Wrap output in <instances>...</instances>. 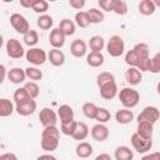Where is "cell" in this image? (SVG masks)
I'll use <instances>...</instances> for the list:
<instances>
[{
  "label": "cell",
  "mask_w": 160,
  "mask_h": 160,
  "mask_svg": "<svg viewBox=\"0 0 160 160\" xmlns=\"http://www.w3.org/2000/svg\"><path fill=\"white\" fill-rule=\"evenodd\" d=\"M125 80L130 85H138L142 80V74L138 68L129 66L128 70L125 71Z\"/></svg>",
  "instance_id": "16"
},
{
  "label": "cell",
  "mask_w": 160,
  "mask_h": 160,
  "mask_svg": "<svg viewBox=\"0 0 160 160\" xmlns=\"http://www.w3.org/2000/svg\"><path fill=\"white\" fill-rule=\"evenodd\" d=\"M151 72L152 74H159L160 72V51L156 52L151 58Z\"/></svg>",
  "instance_id": "43"
},
{
  "label": "cell",
  "mask_w": 160,
  "mask_h": 160,
  "mask_svg": "<svg viewBox=\"0 0 160 160\" xmlns=\"http://www.w3.org/2000/svg\"><path fill=\"white\" fill-rule=\"evenodd\" d=\"M25 58L30 64L39 66V65H42L48 60V54L41 48H30L29 50H26Z\"/></svg>",
  "instance_id": "6"
},
{
  "label": "cell",
  "mask_w": 160,
  "mask_h": 160,
  "mask_svg": "<svg viewBox=\"0 0 160 160\" xmlns=\"http://www.w3.org/2000/svg\"><path fill=\"white\" fill-rule=\"evenodd\" d=\"M5 49H6V54L11 58V59H20L22 58L26 52L21 45V42L18 40V39H9L6 41V45H5Z\"/></svg>",
  "instance_id": "8"
},
{
  "label": "cell",
  "mask_w": 160,
  "mask_h": 160,
  "mask_svg": "<svg viewBox=\"0 0 160 160\" xmlns=\"http://www.w3.org/2000/svg\"><path fill=\"white\" fill-rule=\"evenodd\" d=\"M152 131H154V128H152V124L151 122H148V121H140L138 122V128H136V132L145 138V139H152Z\"/></svg>",
  "instance_id": "23"
},
{
  "label": "cell",
  "mask_w": 160,
  "mask_h": 160,
  "mask_svg": "<svg viewBox=\"0 0 160 160\" xmlns=\"http://www.w3.org/2000/svg\"><path fill=\"white\" fill-rule=\"evenodd\" d=\"M25 72H26V78H29L30 80L32 81H39L42 79V71L35 66H29L25 69Z\"/></svg>",
  "instance_id": "36"
},
{
  "label": "cell",
  "mask_w": 160,
  "mask_h": 160,
  "mask_svg": "<svg viewBox=\"0 0 160 160\" xmlns=\"http://www.w3.org/2000/svg\"><path fill=\"white\" fill-rule=\"evenodd\" d=\"M146 58H149V46L145 42H139L125 54V62L129 66L136 68L139 62Z\"/></svg>",
  "instance_id": "2"
},
{
  "label": "cell",
  "mask_w": 160,
  "mask_h": 160,
  "mask_svg": "<svg viewBox=\"0 0 160 160\" xmlns=\"http://www.w3.org/2000/svg\"><path fill=\"white\" fill-rule=\"evenodd\" d=\"M14 111H15V106L9 99H6V98L0 99V116L1 118L10 116Z\"/></svg>",
  "instance_id": "28"
},
{
  "label": "cell",
  "mask_w": 160,
  "mask_h": 160,
  "mask_svg": "<svg viewBox=\"0 0 160 160\" xmlns=\"http://www.w3.org/2000/svg\"><path fill=\"white\" fill-rule=\"evenodd\" d=\"M39 120H40V124L44 128L56 126L58 115H56V112L52 109H50V108H42L40 110V112H39Z\"/></svg>",
  "instance_id": "9"
},
{
  "label": "cell",
  "mask_w": 160,
  "mask_h": 160,
  "mask_svg": "<svg viewBox=\"0 0 160 160\" xmlns=\"http://www.w3.org/2000/svg\"><path fill=\"white\" fill-rule=\"evenodd\" d=\"M136 68H138L141 72H144V71H151V58L149 56V58L141 60Z\"/></svg>",
  "instance_id": "44"
},
{
  "label": "cell",
  "mask_w": 160,
  "mask_h": 160,
  "mask_svg": "<svg viewBox=\"0 0 160 160\" xmlns=\"http://www.w3.org/2000/svg\"><path fill=\"white\" fill-rule=\"evenodd\" d=\"M69 5H70L72 9L81 10V9L85 6V0H69Z\"/></svg>",
  "instance_id": "46"
},
{
  "label": "cell",
  "mask_w": 160,
  "mask_h": 160,
  "mask_svg": "<svg viewBox=\"0 0 160 160\" xmlns=\"http://www.w3.org/2000/svg\"><path fill=\"white\" fill-rule=\"evenodd\" d=\"M140 160H160V151H156V152H151V154L144 155Z\"/></svg>",
  "instance_id": "47"
},
{
  "label": "cell",
  "mask_w": 160,
  "mask_h": 160,
  "mask_svg": "<svg viewBox=\"0 0 160 160\" xmlns=\"http://www.w3.org/2000/svg\"><path fill=\"white\" fill-rule=\"evenodd\" d=\"M156 91H158V94L160 95V81H159L158 85H156Z\"/></svg>",
  "instance_id": "53"
},
{
  "label": "cell",
  "mask_w": 160,
  "mask_h": 160,
  "mask_svg": "<svg viewBox=\"0 0 160 160\" xmlns=\"http://www.w3.org/2000/svg\"><path fill=\"white\" fill-rule=\"evenodd\" d=\"M0 160H18V156L14 152H4L0 155Z\"/></svg>",
  "instance_id": "48"
},
{
  "label": "cell",
  "mask_w": 160,
  "mask_h": 160,
  "mask_svg": "<svg viewBox=\"0 0 160 160\" xmlns=\"http://www.w3.org/2000/svg\"><path fill=\"white\" fill-rule=\"evenodd\" d=\"M12 99H14V102L15 105H20L22 102H26L28 100H30L31 98L29 96L28 91L25 90V88H19L14 91V95H12Z\"/></svg>",
  "instance_id": "30"
},
{
  "label": "cell",
  "mask_w": 160,
  "mask_h": 160,
  "mask_svg": "<svg viewBox=\"0 0 160 160\" xmlns=\"http://www.w3.org/2000/svg\"><path fill=\"white\" fill-rule=\"evenodd\" d=\"M99 6L105 10V11H112V5H114V0H100L99 2Z\"/></svg>",
  "instance_id": "45"
},
{
  "label": "cell",
  "mask_w": 160,
  "mask_h": 160,
  "mask_svg": "<svg viewBox=\"0 0 160 160\" xmlns=\"http://www.w3.org/2000/svg\"><path fill=\"white\" fill-rule=\"evenodd\" d=\"M65 35L60 31L59 28H55L50 31L49 35V42L52 46V49H61L65 45Z\"/></svg>",
  "instance_id": "12"
},
{
  "label": "cell",
  "mask_w": 160,
  "mask_h": 160,
  "mask_svg": "<svg viewBox=\"0 0 160 160\" xmlns=\"http://www.w3.org/2000/svg\"><path fill=\"white\" fill-rule=\"evenodd\" d=\"M76 125H78V121H70V122H65V124H61L60 125V131L66 135V136H72L75 130H76Z\"/></svg>",
  "instance_id": "40"
},
{
  "label": "cell",
  "mask_w": 160,
  "mask_h": 160,
  "mask_svg": "<svg viewBox=\"0 0 160 160\" xmlns=\"http://www.w3.org/2000/svg\"><path fill=\"white\" fill-rule=\"evenodd\" d=\"M24 88H25V90L28 91V94H29V96H30L31 99H36V98L39 96V94H40V88H39V85H38L35 81H29V82H26V84L24 85Z\"/></svg>",
  "instance_id": "39"
},
{
  "label": "cell",
  "mask_w": 160,
  "mask_h": 160,
  "mask_svg": "<svg viewBox=\"0 0 160 160\" xmlns=\"http://www.w3.org/2000/svg\"><path fill=\"white\" fill-rule=\"evenodd\" d=\"M75 24L80 28H88L90 25L88 11H78L75 14Z\"/></svg>",
  "instance_id": "35"
},
{
  "label": "cell",
  "mask_w": 160,
  "mask_h": 160,
  "mask_svg": "<svg viewBox=\"0 0 160 160\" xmlns=\"http://www.w3.org/2000/svg\"><path fill=\"white\" fill-rule=\"evenodd\" d=\"M36 110V101L34 99L28 100L26 102H22L20 105H15V111L20 116H29L32 115Z\"/></svg>",
  "instance_id": "14"
},
{
  "label": "cell",
  "mask_w": 160,
  "mask_h": 160,
  "mask_svg": "<svg viewBox=\"0 0 160 160\" xmlns=\"http://www.w3.org/2000/svg\"><path fill=\"white\" fill-rule=\"evenodd\" d=\"M60 140V130L56 126H48L44 128L41 132V149L46 152H52L58 149Z\"/></svg>",
  "instance_id": "1"
},
{
  "label": "cell",
  "mask_w": 160,
  "mask_h": 160,
  "mask_svg": "<svg viewBox=\"0 0 160 160\" xmlns=\"http://www.w3.org/2000/svg\"><path fill=\"white\" fill-rule=\"evenodd\" d=\"M119 100L125 109H132L139 104L140 94L132 88H122L119 92Z\"/></svg>",
  "instance_id": "3"
},
{
  "label": "cell",
  "mask_w": 160,
  "mask_h": 160,
  "mask_svg": "<svg viewBox=\"0 0 160 160\" xmlns=\"http://www.w3.org/2000/svg\"><path fill=\"white\" fill-rule=\"evenodd\" d=\"M38 26L41 29V30H49L50 28H52V24H54V20L50 15L48 14H44V15H40L38 18V21H36Z\"/></svg>",
  "instance_id": "33"
},
{
  "label": "cell",
  "mask_w": 160,
  "mask_h": 160,
  "mask_svg": "<svg viewBox=\"0 0 160 160\" xmlns=\"http://www.w3.org/2000/svg\"><path fill=\"white\" fill-rule=\"evenodd\" d=\"M92 145L88 141H80L75 148V154L80 159H88L92 154Z\"/></svg>",
  "instance_id": "18"
},
{
  "label": "cell",
  "mask_w": 160,
  "mask_h": 160,
  "mask_svg": "<svg viewBox=\"0 0 160 160\" xmlns=\"http://www.w3.org/2000/svg\"><path fill=\"white\" fill-rule=\"evenodd\" d=\"M95 160H111V156L109 154H106V152H102V154H99L95 158Z\"/></svg>",
  "instance_id": "52"
},
{
  "label": "cell",
  "mask_w": 160,
  "mask_h": 160,
  "mask_svg": "<svg viewBox=\"0 0 160 160\" xmlns=\"http://www.w3.org/2000/svg\"><path fill=\"white\" fill-rule=\"evenodd\" d=\"M36 160H58L52 154H42V155H40V156H38V159Z\"/></svg>",
  "instance_id": "51"
},
{
  "label": "cell",
  "mask_w": 160,
  "mask_h": 160,
  "mask_svg": "<svg viewBox=\"0 0 160 160\" xmlns=\"http://www.w3.org/2000/svg\"><path fill=\"white\" fill-rule=\"evenodd\" d=\"M10 24L12 26V29L19 32V34H22L25 35L26 32H29L31 29H30V24L29 21L26 20V18L19 12H14L10 15Z\"/></svg>",
  "instance_id": "5"
},
{
  "label": "cell",
  "mask_w": 160,
  "mask_h": 160,
  "mask_svg": "<svg viewBox=\"0 0 160 160\" xmlns=\"http://www.w3.org/2000/svg\"><path fill=\"white\" fill-rule=\"evenodd\" d=\"M154 4H155V6L158 8V6H160V0H154Z\"/></svg>",
  "instance_id": "54"
},
{
  "label": "cell",
  "mask_w": 160,
  "mask_h": 160,
  "mask_svg": "<svg viewBox=\"0 0 160 160\" xmlns=\"http://www.w3.org/2000/svg\"><path fill=\"white\" fill-rule=\"evenodd\" d=\"M110 118H111V114H110V111L108 109L99 108V111H98V115H96V119L95 120L99 124H105V122H108L110 120Z\"/></svg>",
  "instance_id": "41"
},
{
  "label": "cell",
  "mask_w": 160,
  "mask_h": 160,
  "mask_svg": "<svg viewBox=\"0 0 160 160\" xmlns=\"http://www.w3.org/2000/svg\"><path fill=\"white\" fill-rule=\"evenodd\" d=\"M22 40L24 42L29 46V48H34L38 42H39V34L36 30H30L29 32H26L24 36H22Z\"/></svg>",
  "instance_id": "34"
},
{
  "label": "cell",
  "mask_w": 160,
  "mask_h": 160,
  "mask_svg": "<svg viewBox=\"0 0 160 160\" xmlns=\"http://www.w3.org/2000/svg\"><path fill=\"white\" fill-rule=\"evenodd\" d=\"M88 135H89V126L82 121H78L76 130H75V132L72 135V139L81 141V140H85L88 138Z\"/></svg>",
  "instance_id": "29"
},
{
  "label": "cell",
  "mask_w": 160,
  "mask_h": 160,
  "mask_svg": "<svg viewBox=\"0 0 160 160\" xmlns=\"http://www.w3.org/2000/svg\"><path fill=\"white\" fill-rule=\"evenodd\" d=\"M100 89V96L105 100H111L114 99L116 95H118V85H116V81H111V82H108L99 88Z\"/></svg>",
  "instance_id": "15"
},
{
  "label": "cell",
  "mask_w": 160,
  "mask_h": 160,
  "mask_svg": "<svg viewBox=\"0 0 160 160\" xmlns=\"http://www.w3.org/2000/svg\"><path fill=\"white\" fill-rule=\"evenodd\" d=\"M99 111V106H96L94 102H85L82 105V112L88 119H96Z\"/></svg>",
  "instance_id": "32"
},
{
  "label": "cell",
  "mask_w": 160,
  "mask_h": 160,
  "mask_svg": "<svg viewBox=\"0 0 160 160\" xmlns=\"http://www.w3.org/2000/svg\"><path fill=\"white\" fill-rule=\"evenodd\" d=\"M88 15H89V20L90 24H100L104 21V12L96 8H91L88 10Z\"/></svg>",
  "instance_id": "31"
},
{
  "label": "cell",
  "mask_w": 160,
  "mask_h": 160,
  "mask_svg": "<svg viewBox=\"0 0 160 160\" xmlns=\"http://www.w3.org/2000/svg\"><path fill=\"white\" fill-rule=\"evenodd\" d=\"M48 9H49V2L45 1V0H36L35 5L32 8V10L36 14H41V15H44L48 11Z\"/></svg>",
  "instance_id": "42"
},
{
  "label": "cell",
  "mask_w": 160,
  "mask_h": 160,
  "mask_svg": "<svg viewBox=\"0 0 160 160\" xmlns=\"http://www.w3.org/2000/svg\"><path fill=\"white\" fill-rule=\"evenodd\" d=\"M86 64L91 68H99L104 64V55L101 52H89L86 55Z\"/></svg>",
  "instance_id": "27"
},
{
  "label": "cell",
  "mask_w": 160,
  "mask_h": 160,
  "mask_svg": "<svg viewBox=\"0 0 160 160\" xmlns=\"http://www.w3.org/2000/svg\"><path fill=\"white\" fill-rule=\"evenodd\" d=\"M35 2H36V0H20V5L22 8H28V9H30V8L32 9Z\"/></svg>",
  "instance_id": "49"
},
{
  "label": "cell",
  "mask_w": 160,
  "mask_h": 160,
  "mask_svg": "<svg viewBox=\"0 0 160 160\" xmlns=\"http://www.w3.org/2000/svg\"><path fill=\"white\" fill-rule=\"evenodd\" d=\"M74 110L70 105H60L58 109V116L60 119V124H65V122H70L74 121Z\"/></svg>",
  "instance_id": "17"
},
{
  "label": "cell",
  "mask_w": 160,
  "mask_h": 160,
  "mask_svg": "<svg viewBox=\"0 0 160 160\" xmlns=\"http://www.w3.org/2000/svg\"><path fill=\"white\" fill-rule=\"evenodd\" d=\"M8 72H9V71H6L5 65L1 64V65H0V82H4V81H5V78H6Z\"/></svg>",
  "instance_id": "50"
},
{
  "label": "cell",
  "mask_w": 160,
  "mask_h": 160,
  "mask_svg": "<svg viewBox=\"0 0 160 160\" xmlns=\"http://www.w3.org/2000/svg\"><path fill=\"white\" fill-rule=\"evenodd\" d=\"M105 48H106V51H108V54H109L110 56H112V58H119V56H121V55L124 54V51H125V42H124V40H122L121 36H119V35H112V36L108 40Z\"/></svg>",
  "instance_id": "4"
},
{
  "label": "cell",
  "mask_w": 160,
  "mask_h": 160,
  "mask_svg": "<svg viewBox=\"0 0 160 160\" xmlns=\"http://www.w3.org/2000/svg\"><path fill=\"white\" fill-rule=\"evenodd\" d=\"M70 52L74 58H82L86 55L88 52V45L84 40L81 39H76L71 42L70 45Z\"/></svg>",
  "instance_id": "13"
},
{
  "label": "cell",
  "mask_w": 160,
  "mask_h": 160,
  "mask_svg": "<svg viewBox=\"0 0 160 160\" xmlns=\"http://www.w3.org/2000/svg\"><path fill=\"white\" fill-rule=\"evenodd\" d=\"M114 158H115V160H132L134 159V152L129 146L121 145V146H118L115 149Z\"/></svg>",
  "instance_id": "21"
},
{
  "label": "cell",
  "mask_w": 160,
  "mask_h": 160,
  "mask_svg": "<svg viewBox=\"0 0 160 160\" xmlns=\"http://www.w3.org/2000/svg\"><path fill=\"white\" fill-rule=\"evenodd\" d=\"M8 79L12 84H21L26 79V72H25V70H22L20 68H12L8 72Z\"/></svg>",
  "instance_id": "20"
},
{
  "label": "cell",
  "mask_w": 160,
  "mask_h": 160,
  "mask_svg": "<svg viewBox=\"0 0 160 160\" xmlns=\"http://www.w3.org/2000/svg\"><path fill=\"white\" fill-rule=\"evenodd\" d=\"M112 11L116 15H126L128 14V4L124 0H114V5H112Z\"/></svg>",
  "instance_id": "37"
},
{
  "label": "cell",
  "mask_w": 160,
  "mask_h": 160,
  "mask_svg": "<svg viewBox=\"0 0 160 160\" xmlns=\"http://www.w3.org/2000/svg\"><path fill=\"white\" fill-rule=\"evenodd\" d=\"M139 12L145 15V16H149V15H152L156 10V6L154 4V0H141L139 2Z\"/></svg>",
  "instance_id": "25"
},
{
  "label": "cell",
  "mask_w": 160,
  "mask_h": 160,
  "mask_svg": "<svg viewBox=\"0 0 160 160\" xmlns=\"http://www.w3.org/2000/svg\"><path fill=\"white\" fill-rule=\"evenodd\" d=\"M90 134H91V138L95 140V141H99V142H102L105 141L108 138H109V129L106 125L104 124H95L91 130H90Z\"/></svg>",
  "instance_id": "11"
},
{
  "label": "cell",
  "mask_w": 160,
  "mask_h": 160,
  "mask_svg": "<svg viewBox=\"0 0 160 160\" xmlns=\"http://www.w3.org/2000/svg\"><path fill=\"white\" fill-rule=\"evenodd\" d=\"M59 29L60 31L65 35V36H70V35H74L75 34V29H76V25L72 20L70 19H62L59 24Z\"/></svg>",
  "instance_id": "26"
},
{
  "label": "cell",
  "mask_w": 160,
  "mask_h": 160,
  "mask_svg": "<svg viewBox=\"0 0 160 160\" xmlns=\"http://www.w3.org/2000/svg\"><path fill=\"white\" fill-rule=\"evenodd\" d=\"M48 60L54 66H61L65 62V54L60 49H51L48 54Z\"/></svg>",
  "instance_id": "19"
},
{
  "label": "cell",
  "mask_w": 160,
  "mask_h": 160,
  "mask_svg": "<svg viewBox=\"0 0 160 160\" xmlns=\"http://www.w3.org/2000/svg\"><path fill=\"white\" fill-rule=\"evenodd\" d=\"M115 120L119 122V124H122V125H126V124H130L132 120H134V112L129 109H121V110H118L116 114H115Z\"/></svg>",
  "instance_id": "22"
},
{
  "label": "cell",
  "mask_w": 160,
  "mask_h": 160,
  "mask_svg": "<svg viewBox=\"0 0 160 160\" xmlns=\"http://www.w3.org/2000/svg\"><path fill=\"white\" fill-rule=\"evenodd\" d=\"M106 46L105 40L102 36L100 35H94L90 38L89 40V48L91 50V52H101V50Z\"/></svg>",
  "instance_id": "24"
},
{
  "label": "cell",
  "mask_w": 160,
  "mask_h": 160,
  "mask_svg": "<svg viewBox=\"0 0 160 160\" xmlns=\"http://www.w3.org/2000/svg\"><path fill=\"white\" fill-rule=\"evenodd\" d=\"M111 81H115V76L111 74V72H108V71H102L100 72L98 76H96V84L98 86H102L108 82H111Z\"/></svg>",
  "instance_id": "38"
},
{
  "label": "cell",
  "mask_w": 160,
  "mask_h": 160,
  "mask_svg": "<svg viewBox=\"0 0 160 160\" xmlns=\"http://www.w3.org/2000/svg\"><path fill=\"white\" fill-rule=\"evenodd\" d=\"M130 141H131L132 148H134L139 154H145V152H148V151L152 148V139H145V138L140 136L136 131L131 135Z\"/></svg>",
  "instance_id": "7"
},
{
  "label": "cell",
  "mask_w": 160,
  "mask_h": 160,
  "mask_svg": "<svg viewBox=\"0 0 160 160\" xmlns=\"http://www.w3.org/2000/svg\"><path fill=\"white\" fill-rule=\"evenodd\" d=\"M160 118V111L156 106H146L142 109V111L138 116V122L140 121H148L151 122L152 125L159 120Z\"/></svg>",
  "instance_id": "10"
}]
</instances>
